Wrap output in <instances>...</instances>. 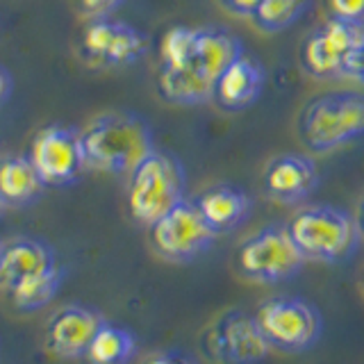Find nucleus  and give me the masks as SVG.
I'll list each match as a JSON object with an SVG mask.
<instances>
[{
	"label": "nucleus",
	"instance_id": "9d476101",
	"mask_svg": "<svg viewBox=\"0 0 364 364\" xmlns=\"http://www.w3.org/2000/svg\"><path fill=\"white\" fill-rule=\"evenodd\" d=\"M151 48V39L130 26L114 18H91L80 39V50L89 64L96 66H128L139 62Z\"/></svg>",
	"mask_w": 364,
	"mask_h": 364
},
{
	"label": "nucleus",
	"instance_id": "6ab92c4d",
	"mask_svg": "<svg viewBox=\"0 0 364 364\" xmlns=\"http://www.w3.org/2000/svg\"><path fill=\"white\" fill-rule=\"evenodd\" d=\"M157 89L159 96L173 105H203L214 98V80L193 64L185 68H159Z\"/></svg>",
	"mask_w": 364,
	"mask_h": 364
},
{
	"label": "nucleus",
	"instance_id": "423d86ee",
	"mask_svg": "<svg viewBox=\"0 0 364 364\" xmlns=\"http://www.w3.org/2000/svg\"><path fill=\"white\" fill-rule=\"evenodd\" d=\"M267 344L280 353H305L323 335V316L301 296H273L255 310Z\"/></svg>",
	"mask_w": 364,
	"mask_h": 364
},
{
	"label": "nucleus",
	"instance_id": "7ed1b4c3",
	"mask_svg": "<svg viewBox=\"0 0 364 364\" xmlns=\"http://www.w3.org/2000/svg\"><path fill=\"white\" fill-rule=\"evenodd\" d=\"M299 132L312 153H330L364 134V94L328 91L307 102Z\"/></svg>",
	"mask_w": 364,
	"mask_h": 364
},
{
	"label": "nucleus",
	"instance_id": "bb28decb",
	"mask_svg": "<svg viewBox=\"0 0 364 364\" xmlns=\"http://www.w3.org/2000/svg\"><path fill=\"white\" fill-rule=\"evenodd\" d=\"M144 364H198V360L193 355H189V353H185V350L171 348V350L155 353V355H151Z\"/></svg>",
	"mask_w": 364,
	"mask_h": 364
},
{
	"label": "nucleus",
	"instance_id": "9b49d317",
	"mask_svg": "<svg viewBox=\"0 0 364 364\" xmlns=\"http://www.w3.org/2000/svg\"><path fill=\"white\" fill-rule=\"evenodd\" d=\"M364 39V26L330 16L305 39L301 48L303 68L316 80L344 77V64L353 48Z\"/></svg>",
	"mask_w": 364,
	"mask_h": 364
},
{
	"label": "nucleus",
	"instance_id": "473e14b6",
	"mask_svg": "<svg viewBox=\"0 0 364 364\" xmlns=\"http://www.w3.org/2000/svg\"><path fill=\"white\" fill-rule=\"evenodd\" d=\"M362 284H364V273H362Z\"/></svg>",
	"mask_w": 364,
	"mask_h": 364
},
{
	"label": "nucleus",
	"instance_id": "f8f14e48",
	"mask_svg": "<svg viewBox=\"0 0 364 364\" xmlns=\"http://www.w3.org/2000/svg\"><path fill=\"white\" fill-rule=\"evenodd\" d=\"M105 323L96 307L64 305L57 310L46 326V348L57 358H85V353L96 337L98 328Z\"/></svg>",
	"mask_w": 364,
	"mask_h": 364
},
{
	"label": "nucleus",
	"instance_id": "c85d7f7f",
	"mask_svg": "<svg viewBox=\"0 0 364 364\" xmlns=\"http://www.w3.org/2000/svg\"><path fill=\"white\" fill-rule=\"evenodd\" d=\"M11 91H14V77H11V73L0 64V107L11 98Z\"/></svg>",
	"mask_w": 364,
	"mask_h": 364
},
{
	"label": "nucleus",
	"instance_id": "6e6552de",
	"mask_svg": "<svg viewBox=\"0 0 364 364\" xmlns=\"http://www.w3.org/2000/svg\"><path fill=\"white\" fill-rule=\"evenodd\" d=\"M203 350L219 364H259L271 346L262 335L255 314L228 310L205 330Z\"/></svg>",
	"mask_w": 364,
	"mask_h": 364
},
{
	"label": "nucleus",
	"instance_id": "39448f33",
	"mask_svg": "<svg viewBox=\"0 0 364 364\" xmlns=\"http://www.w3.org/2000/svg\"><path fill=\"white\" fill-rule=\"evenodd\" d=\"M305 262L287 223L264 225L237 250V271L246 280L262 284H278L296 278Z\"/></svg>",
	"mask_w": 364,
	"mask_h": 364
},
{
	"label": "nucleus",
	"instance_id": "20e7f679",
	"mask_svg": "<svg viewBox=\"0 0 364 364\" xmlns=\"http://www.w3.org/2000/svg\"><path fill=\"white\" fill-rule=\"evenodd\" d=\"M187 198L185 166L176 155L155 151L130 173L128 205L139 223L151 228L178 203Z\"/></svg>",
	"mask_w": 364,
	"mask_h": 364
},
{
	"label": "nucleus",
	"instance_id": "a211bd4d",
	"mask_svg": "<svg viewBox=\"0 0 364 364\" xmlns=\"http://www.w3.org/2000/svg\"><path fill=\"white\" fill-rule=\"evenodd\" d=\"M244 55V46L232 32L223 28H196V50L193 66L210 80L219 77L228 66Z\"/></svg>",
	"mask_w": 364,
	"mask_h": 364
},
{
	"label": "nucleus",
	"instance_id": "393cba45",
	"mask_svg": "<svg viewBox=\"0 0 364 364\" xmlns=\"http://www.w3.org/2000/svg\"><path fill=\"white\" fill-rule=\"evenodd\" d=\"M123 0H77V7L89 18H107L114 9H119Z\"/></svg>",
	"mask_w": 364,
	"mask_h": 364
},
{
	"label": "nucleus",
	"instance_id": "a878e982",
	"mask_svg": "<svg viewBox=\"0 0 364 364\" xmlns=\"http://www.w3.org/2000/svg\"><path fill=\"white\" fill-rule=\"evenodd\" d=\"M344 77H350L355 82L364 85V39L348 55V60L344 64Z\"/></svg>",
	"mask_w": 364,
	"mask_h": 364
},
{
	"label": "nucleus",
	"instance_id": "412c9836",
	"mask_svg": "<svg viewBox=\"0 0 364 364\" xmlns=\"http://www.w3.org/2000/svg\"><path fill=\"white\" fill-rule=\"evenodd\" d=\"M136 353V337L128 328L114 326L105 318L85 353L89 364H130Z\"/></svg>",
	"mask_w": 364,
	"mask_h": 364
},
{
	"label": "nucleus",
	"instance_id": "4468645a",
	"mask_svg": "<svg viewBox=\"0 0 364 364\" xmlns=\"http://www.w3.org/2000/svg\"><path fill=\"white\" fill-rule=\"evenodd\" d=\"M264 89V71L262 66L242 55L235 60L214 82V102L228 112H242L255 105Z\"/></svg>",
	"mask_w": 364,
	"mask_h": 364
},
{
	"label": "nucleus",
	"instance_id": "b1692460",
	"mask_svg": "<svg viewBox=\"0 0 364 364\" xmlns=\"http://www.w3.org/2000/svg\"><path fill=\"white\" fill-rule=\"evenodd\" d=\"M328 11L333 18L364 26V0H328Z\"/></svg>",
	"mask_w": 364,
	"mask_h": 364
},
{
	"label": "nucleus",
	"instance_id": "7c9ffc66",
	"mask_svg": "<svg viewBox=\"0 0 364 364\" xmlns=\"http://www.w3.org/2000/svg\"><path fill=\"white\" fill-rule=\"evenodd\" d=\"M5 210H7V205H5V200H3V198H0V216L5 214Z\"/></svg>",
	"mask_w": 364,
	"mask_h": 364
},
{
	"label": "nucleus",
	"instance_id": "2eb2a0df",
	"mask_svg": "<svg viewBox=\"0 0 364 364\" xmlns=\"http://www.w3.org/2000/svg\"><path fill=\"white\" fill-rule=\"evenodd\" d=\"M193 203L216 235H225L239 228L253 210V200L248 193L242 187L228 185V182L205 189L193 198Z\"/></svg>",
	"mask_w": 364,
	"mask_h": 364
},
{
	"label": "nucleus",
	"instance_id": "2f4dec72",
	"mask_svg": "<svg viewBox=\"0 0 364 364\" xmlns=\"http://www.w3.org/2000/svg\"><path fill=\"white\" fill-rule=\"evenodd\" d=\"M3 250H5V242L0 239V259H3Z\"/></svg>",
	"mask_w": 364,
	"mask_h": 364
},
{
	"label": "nucleus",
	"instance_id": "1a4fd4ad",
	"mask_svg": "<svg viewBox=\"0 0 364 364\" xmlns=\"http://www.w3.org/2000/svg\"><path fill=\"white\" fill-rule=\"evenodd\" d=\"M30 159L46 187H68L87 168L80 130L73 125H46L30 144Z\"/></svg>",
	"mask_w": 364,
	"mask_h": 364
},
{
	"label": "nucleus",
	"instance_id": "4be33fe9",
	"mask_svg": "<svg viewBox=\"0 0 364 364\" xmlns=\"http://www.w3.org/2000/svg\"><path fill=\"white\" fill-rule=\"evenodd\" d=\"M193 50H196V28H171L159 43V68H185L193 64Z\"/></svg>",
	"mask_w": 364,
	"mask_h": 364
},
{
	"label": "nucleus",
	"instance_id": "c756f323",
	"mask_svg": "<svg viewBox=\"0 0 364 364\" xmlns=\"http://www.w3.org/2000/svg\"><path fill=\"white\" fill-rule=\"evenodd\" d=\"M358 228H360V235L364 237V203L360 205V212H358Z\"/></svg>",
	"mask_w": 364,
	"mask_h": 364
},
{
	"label": "nucleus",
	"instance_id": "ddd939ff",
	"mask_svg": "<svg viewBox=\"0 0 364 364\" xmlns=\"http://www.w3.org/2000/svg\"><path fill=\"white\" fill-rule=\"evenodd\" d=\"M318 185V171L310 157L287 153L276 157L267 166L264 191L267 196L282 205L305 200Z\"/></svg>",
	"mask_w": 364,
	"mask_h": 364
},
{
	"label": "nucleus",
	"instance_id": "5701e85b",
	"mask_svg": "<svg viewBox=\"0 0 364 364\" xmlns=\"http://www.w3.org/2000/svg\"><path fill=\"white\" fill-rule=\"evenodd\" d=\"M307 3L310 0H262L253 21L264 32H280L305 14Z\"/></svg>",
	"mask_w": 364,
	"mask_h": 364
},
{
	"label": "nucleus",
	"instance_id": "f257e3e1",
	"mask_svg": "<svg viewBox=\"0 0 364 364\" xmlns=\"http://www.w3.org/2000/svg\"><path fill=\"white\" fill-rule=\"evenodd\" d=\"M87 168L102 173H132L155 151L153 130L134 112H107L80 130Z\"/></svg>",
	"mask_w": 364,
	"mask_h": 364
},
{
	"label": "nucleus",
	"instance_id": "dca6fc26",
	"mask_svg": "<svg viewBox=\"0 0 364 364\" xmlns=\"http://www.w3.org/2000/svg\"><path fill=\"white\" fill-rule=\"evenodd\" d=\"M57 264V255L48 242L37 237H16L5 244L0 259V287L7 289L14 282L48 271Z\"/></svg>",
	"mask_w": 364,
	"mask_h": 364
},
{
	"label": "nucleus",
	"instance_id": "cd10ccee",
	"mask_svg": "<svg viewBox=\"0 0 364 364\" xmlns=\"http://www.w3.org/2000/svg\"><path fill=\"white\" fill-rule=\"evenodd\" d=\"M221 3L230 9V11H235L237 16H248V18H253V14L257 11V7H259V3L262 0H221Z\"/></svg>",
	"mask_w": 364,
	"mask_h": 364
},
{
	"label": "nucleus",
	"instance_id": "0eeeda50",
	"mask_svg": "<svg viewBox=\"0 0 364 364\" xmlns=\"http://www.w3.org/2000/svg\"><path fill=\"white\" fill-rule=\"evenodd\" d=\"M216 237L219 235L208 225L196 203L189 198L178 203L173 210L151 225L155 253L168 262H178V264L193 262L203 253H208Z\"/></svg>",
	"mask_w": 364,
	"mask_h": 364
},
{
	"label": "nucleus",
	"instance_id": "f3484780",
	"mask_svg": "<svg viewBox=\"0 0 364 364\" xmlns=\"http://www.w3.org/2000/svg\"><path fill=\"white\" fill-rule=\"evenodd\" d=\"M46 182L30 155H7L0 159V198L7 208H28L41 198Z\"/></svg>",
	"mask_w": 364,
	"mask_h": 364
},
{
	"label": "nucleus",
	"instance_id": "aec40b11",
	"mask_svg": "<svg viewBox=\"0 0 364 364\" xmlns=\"http://www.w3.org/2000/svg\"><path fill=\"white\" fill-rule=\"evenodd\" d=\"M64 276H66V271L60 264H55L48 271L34 273V276H28V278L14 282L5 291L9 294V301L16 310L37 312L57 296V291H60L62 282H64Z\"/></svg>",
	"mask_w": 364,
	"mask_h": 364
},
{
	"label": "nucleus",
	"instance_id": "f03ea898",
	"mask_svg": "<svg viewBox=\"0 0 364 364\" xmlns=\"http://www.w3.org/2000/svg\"><path fill=\"white\" fill-rule=\"evenodd\" d=\"M289 232L305 259L339 264L350 259L360 246L358 219L333 205H312L291 216Z\"/></svg>",
	"mask_w": 364,
	"mask_h": 364
}]
</instances>
